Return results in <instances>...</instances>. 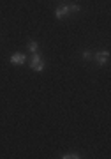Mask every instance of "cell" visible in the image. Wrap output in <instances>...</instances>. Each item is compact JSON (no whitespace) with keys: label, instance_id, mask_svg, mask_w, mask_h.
Here are the masks:
<instances>
[{"label":"cell","instance_id":"6da1fadb","mask_svg":"<svg viewBox=\"0 0 111 159\" xmlns=\"http://www.w3.org/2000/svg\"><path fill=\"white\" fill-rule=\"evenodd\" d=\"M30 67H32L33 71H37V73H41V71L44 69V62L41 60V55H39V53H33L32 62H30Z\"/></svg>","mask_w":111,"mask_h":159},{"label":"cell","instance_id":"7a4b0ae2","mask_svg":"<svg viewBox=\"0 0 111 159\" xmlns=\"http://www.w3.org/2000/svg\"><path fill=\"white\" fill-rule=\"evenodd\" d=\"M108 58H109V51H102V53H95L94 57H92V60H95V64L97 66H104L106 62H108Z\"/></svg>","mask_w":111,"mask_h":159},{"label":"cell","instance_id":"3957f363","mask_svg":"<svg viewBox=\"0 0 111 159\" xmlns=\"http://www.w3.org/2000/svg\"><path fill=\"white\" fill-rule=\"evenodd\" d=\"M69 14V6H62L60 9H56L55 11V16H56V20H64V18Z\"/></svg>","mask_w":111,"mask_h":159},{"label":"cell","instance_id":"277c9868","mask_svg":"<svg viewBox=\"0 0 111 159\" xmlns=\"http://www.w3.org/2000/svg\"><path fill=\"white\" fill-rule=\"evenodd\" d=\"M11 62L12 64H20V66H21V64L27 62V57H25L23 53H14V55L11 57Z\"/></svg>","mask_w":111,"mask_h":159},{"label":"cell","instance_id":"5b68a950","mask_svg":"<svg viewBox=\"0 0 111 159\" xmlns=\"http://www.w3.org/2000/svg\"><path fill=\"white\" fill-rule=\"evenodd\" d=\"M28 50L32 51V53H37V51H39V44H37L35 41H30V43H28Z\"/></svg>","mask_w":111,"mask_h":159},{"label":"cell","instance_id":"8992f818","mask_svg":"<svg viewBox=\"0 0 111 159\" xmlns=\"http://www.w3.org/2000/svg\"><path fill=\"white\" fill-rule=\"evenodd\" d=\"M62 157H64V159H78L79 156H78V154H76V152H72V154H64Z\"/></svg>","mask_w":111,"mask_h":159},{"label":"cell","instance_id":"52a82bcc","mask_svg":"<svg viewBox=\"0 0 111 159\" xmlns=\"http://www.w3.org/2000/svg\"><path fill=\"white\" fill-rule=\"evenodd\" d=\"M79 9H81V7H79L78 4H71V6H69V12H78Z\"/></svg>","mask_w":111,"mask_h":159},{"label":"cell","instance_id":"ba28073f","mask_svg":"<svg viewBox=\"0 0 111 159\" xmlns=\"http://www.w3.org/2000/svg\"><path fill=\"white\" fill-rule=\"evenodd\" d=\"M92 57H94V55H92L90 51H83V58L85 60H92Z\"/></svg>","mask_w":111,"mask_h":159}]
</instances>
